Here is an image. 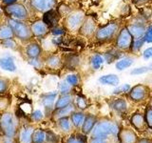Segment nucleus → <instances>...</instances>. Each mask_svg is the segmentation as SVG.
I'll list each match as a JSON object with an SVG mask.
<instances>
[{"label":"nucleus","mask_w":152,"mask_h":143,"mask_svg":"<svg viewBox=\"0 0 152 143\" xmlns=\"http://www.w3.org/2000/svg\"><path fill=\"white\" fill-rule=\"evenodd\" d=\"M117 139L119 143H136L139 137L132 129L122 128L118 132Z\"/></svg>","instance_id":"nucleus-9"},{"label":"nucleus","mask_w":152,"mask_h":143,"mask_svg":"<svg viewBox=\"0 0 152 143\" xmlns=\"http://www.w3.org/2000/svg\"><path fill=\"white\" fill-rule=\"evenodd\" d=\"M0 67L8 72H15L16 70V66L14 63L13 59L10 56H5L0 58Z\"/></svg>","instance_id":"nucleus-21"},{"label":"nucleus","mask_w":152,"mask_h":143,"mask_svg":"<svg viewBox=\"0 0 152 143\" xmlns=\"http://www.w3.org/2000/svg\"><path fill=\"white\" fill-rule=\"evenodd\" d=\"M9 26L12 29L14 35L18 37L21 40H28L32 36V32L30 27H28L26 24L19 22L15 19H9Z\"/></svg>","instance_id":"nucleus-5"},{"label":"nucleus","mask_w":152,"mask_h":143,"mask_svg":"<svg viewBox=\"0 0 152 143\" xmlns=\"http://www.w3.org/2000/svg\"><path fill=\"white\" fill-rule=\"evenodd\" d=\"M46 140V133L42 130L33 132L31 136V143H44Z\"/></svg>","instance_id":"nucleus-31"},{"label":"nucleus","mask_w":152,"mask_h":143,"mask_svg":"<svg viewBox=\"0 0 152 143\" xmlns=\"http://www.w3.org/2000/svg\"><path fill=\"white\" fill-rule=\"evenodd\" d=\"M103 56H104V62H107V64H111L114 61H117L120 58H122L123 52L118 50L117 48H114V49H110V50L107 51Z\"/></svg>","instance_id":"nucleus-17"},{"label":"nucleus","mask_w":152,"mask_h":143,"mask_svg":"<svg viewBox=\"0 0 152 143\" xmlns=\"http://www.w3.org/2000/svg\"><path fill=\"white\" fill-rule=\"evenodd\" d=\"M2 2L5 4V5H12V4H14L16 2V0H2Z\"/></svg>","instance_id":"nucleus-53"},{"label":"nucleus","mask_w":152,"mask_h":143,"mask_svg":"<svg viewBox=\"0 0 152 143\" xmlns=\"http://www.w3.org/2000/svg\"><path fill=\"white\" fill-rule=\"evenodd\" d=\"M134 61H135L134 58L131 56H123L122 58L116 61L115 68L119 72H122V71L131 67L133 64H134Z\"/></svg>","instance_id":"nucleus-20"},{"label":"nucleus","mask_w":152,"mask_h":143,"mask_svg":"<svg viewBox=\"0 0 152 143\" xmlns=\"http://www.w3.org/2000/svg\"><path fill=\"white\" fill-rule=\"evenodd\" d=\"M9 105V101L7 100V98H3V99H0V110L2 109H6Z\"/></svg>","instance_id":"nucleus-50"},{"label":"nucleus","mask_w":152,"mask_h":143,"mask_svg":"<svg viewBox=\"0 0 152 143\" xmlns=\"http://www.w3.org/2000/svg\"><path fill=\"white\" fill-rule=\"evenodd\" d=\"M59 17L60 14L58 12L54 11V10H50L45 13L44 16H43V22L48 26V28H54L59 21Z\"/></svg>","instance_id":"nucleus-15"},{"label":"nucleus","mask_w":152,"mask_h":143,"mask_svg":"<svg viewBox=\"0 0 152 143\" xmlns=\"http://www.w3.org/2000/svg\"><path fill=\"white\" fill-rule=\"evenodd\" d=\"M14 35L12 29L9 25H3L0 27V39L5 40L9 38H12Z\"/></svg>","instance_id":"nucleus-30"},{"label":"nucleus","mask_w":152,"mask_h":143,"mask_svg":"<svg viewBox=\"0 0 152 143\" xmlns=\"http://www.w3.org/2000/svg\"><path fill=\"white\" fill-rule=\"evenodd\" d=\"M109 107L117 114H125L127 112L128 103L126 100L124 98H115L109 102Z\"/></svg>","instance_id":"nucleus-14"},{"label":"nucleus","mask_w":152,"mask_h":143,"mask_svg":"<svg viewBox=\"0 0 152 143\" xmlns=\"http://www.w3.org/2000/svg\"><path fill=\"white\" fill-rule=\"evenodd\" d=\"M56 3V0H31L32 8L38 12H47L52 10Z\"/></svg>","instance_id":"nucleus-13"},{"label":"nucleus","mask_w":152,"mask_h":143,"mask_svg":"<svg viewBox=\"0 0 152 143\" xmlns=\"http://www.w3.org/2000/svg\"><path fill=\"white\" fill-rule=\"evenodd\" d=\"M74 109H75L74 105H73L72 103H71V104L69 105V106L56 110L55 116H56V117H58V118L65 117V116H69L70 114L74 112Z\"/></svg>","instance_id":"nucleus-29"},{"label":"nucleus","mask_w":152,"mask_h":143,"mask_svg":"<svg viewBox=\"0 0 152 143\" xmlns=\"http://www.w3.org/2000/svg\"><path fill=\"white\" fill-rule=\"evenodd\" d=\"M98 119L97 117L93 116V114H88L85 117V120L82 127H81V130H82V133L84 135H90V133L93 130V128L95 126V124L97 123Z\"/></svg>","instance_id":"nucleus-16"},{"label":"nucleus","mask_w":152,"mask_h":143,"mask_svg":"<svg viewBox=\"0 0 152 143\" xmlns=\"http://www.w3.org/2000/svg\"><path fill=\"white\" fill-rule=\"evenodd\" d=\"M120 23L116 21H112L107 23V25L101 27L95 32V38L96 40L102 43L110 42L115 40V38L120 31Z\"/></svg>","instance_id":"nucleus-2"},{"label":"nucleus","mask_w":152,"mask_h":143,"mask_svg":"<svg viewBox=\"0 0 152 143\" xmlns=\"http://www.w3.org/2000/svg\"><path fill=\"white\" fill-rule=\"evenodd\" d=\"M99 82L102 85L114 86V87H116V86L120 84V78L115 74H108L102 75L99 78Z\"/></svg>","instance_id":"nucleus-18"},{"label":"nucleus","mask_w":152,"mask_h":143,"mask_svg":"<svg viewBox=\"0 0 152 143\" xmlns=\"http://www.w3.org/2000/svg\"><path fill=\"white\" fill-rule=\"evenodd\" d=\"M150 72V69L148 66H142V67H138V68L133 69L130 72V74L132 75H140V74H144Z\"/></svg>","instance_id":"nucleus-38"},{"label":"nucleus","mask_w":152,"mask_h":143,"mask_svg":"<svg viewBox=\"0 0 152 143\" xmlns=\"http://www.w3.org/2000/svg\"><path fill=\"white\" fill-rule=\"evenodd\" d=\"M31 118L35 121H40L43 118V114L40 110H36V111L31 113Z\"/></svg>","instance_id":"nucleus-46"},{"label":"nucleus","mask_w":152,"mask_h":143,"mask_svg":"<svg viewBox=\"0 0 152 143\" xmlns=\"http://www.w3.org/2000/svg\"><path fill=\"white\" fill-rule=\"evenodd\" d=\"M58 125L60 129L65 133H68L70 131V121H69V116H65L58 118Z\"/></svg>","instance_id":"nucleus-33"},{"label":"nucleus","mask_w":152,"mask_h":143,"mask_svg":"<svg viewBox=\"0 0 152 143\" xmlns=\"http://www.w3.org/2000/svg\"><path fill=\"white\" fill-rule=\"evenodd\" d=\"M1 45H3V47L10 48V49H15L16 48V43L12 39V38H9V39L2 40Z\"/></svg>","instance_id":"nucleus-43"},{"label":"nucleus","mask_w":152,"mask_h":143,"mask_svg":"<svg viewBox=\"0 0 152 143\" xmlns=\"http://www.w3.org/2000/svg\"><path fill=\"white\" fill-rule=\"evenodd\" d=\"M145 43V42L144 40V38H139V39H133L129 51L131 52H133V54L139 52L142 50V46H144Z\"/></svg>","instance_id":"nucleus-34"},{"label":"nucleus","mask_w":152,"mask_h":143,"mask_svg":"<svg viewBox=\"0 0 152 143\" xmlns=\"http://www.w3.org/2000/svg\"><path fill=\"white\" fill-rule=\"evenodd\" d=\"M79 63H80L79 56L73 54L69 55L65 59V66L69 70H74L79 65Z\"/></svg>","instance_id":"nucleus-24"},{"label":"nucleus","mask_w":152,"mask_h":143,"mask_svg":"<svg viewBox=\"0 0 152 143\" xmlns=\"http://www.w3.org/2000/svg\"><path fill=\"white\" fill-rule=\"evenodd\" d=\"M8 89V82L5 79L0 78V94H4Z\"/></svg>","instance_id":"nucleus-48"},{"label":"nucleus","mask_w":152,"mask_h":143,"mask_svg":"<svg viewBox=\"0 0 152 143\" xmlns=\"http://www.w3.org/2000/svg\"><path fill=\"white\" fill-rule=\"evenodd\" d=\"M56 97H57L56 92L47 94L43 97L42 102H43V105H44V107L47 110H50V109H52V107L54 106V101H55Z\"/></svg>","instance_id":"nucleus-26"},{"label":"nucleus","mask_w":152,"mask_h":143,"mask_svg":"<svg viewBox=\"0 0 152 143\" xmlns=\"http://www.w3.org/2000/svg\"><path fill=\"white\" fill-rule=\"evenodd\" d=\"M66 82H68L70 86H76L79 83V76L77 74H69L66 77Z\"/></svg>","instance_id":"nucleus-41"},{"label":"nucleus","mask_w":152,"mask_h":143,"mask_svg":"<svg viewBox=\"0 0 152 143\" xmlns=\"http://www.w3.org/2000/svg\"><path fill=\"white\" fill-rule=\"evenodd\" d=\"M104 63V56L102 55L94 54L90 56L89 64H90V67H91L92 70H94V71L99 70L103 66Z\"/></svg>","instance_id":"nucleus-22"},{"label":"nucleus","mask_w":152,"mask_h":143,"mask_svg":"<svg viewBox=\"0 0 152 143\" xmlns=\"http://www.w3.org/2000/svg\"><path fill=\"white\" fill-rule=\"evenodd\" d=\"M85 114L83 112H73L72 114H70V119H71V123L76 128H79V127H82L84 120H85Z\"/></svg>","instance_id":"nucleus-25"},{"label":"nucleus","mask_w":152,"mask_h":143,"mask_svg":"<svg viewBox=\"0 0 152 143\" xmlns=\"http://www.w3.org/2000/svg\"><path fill=\"white\" fill-rule=\"evenodd\" d=\"M129 122L131 126L138 132H145L148 127L145 118V114L141 113H135L130 116Z\"/></svg>","instance_id":"nucleus-11"},{"label":"nucleus","mask_w":152,"mask_h":143,"mask_svg":"<svg viewBox=\"0 0 152 143\" xmlns=\"http://www.w3.org/2000/svg\"><path fill=\"white\" fill-rule=\"evenodd\" d=\"M130 89H131V86L129 84L118 85V86H116V88L113 90L112 94H126V93L129 92Z\"/></svg>","instance_id":"nucleus-35"},{"label":"nucleus","mask_w":152,"mask_h":143,"mask_svg":"<svg viewBox=\"0 0 152 143\" xmlns=\"http://www.w3.org/2000/svg\"><path fill=\"white\" fill-rule=\"evenodd\" d=\"M5 13L16 19H26L28 17V11L22 4H12L5 8Z\"/></svg>","instance_id":"nucleus-8"},{"label":"nucleus","mask_w":152,"mask_h":143,"mask_svg":"<svg viewBox=\"0 0 152 143\" xmlns=\"http://www.w3.org/2000/svg\"><path fill=\"white\" fill-rule=\"evenodd\" d=\"M71 87L72 86H70L68 82H61L60 85H59V92L61 94H69L70 91H71Z\"/></svg>","instance_id":"nucleus-40"},{"label":"nucleus","mask_w":152,"mask_h":143,"mask_svg":"<svg viewBox=\"0 0 152 143\" xmlns=\"http://www.w3.org/2000/svg\"><path fill=\"white\" fill-rule=\"evenodd\" d=\"M75 106L79 108L80 110H85L88 106L87 100H86L83 97H81V95H77L75 98Z\"/></svg>","instance_id":"nucleus-39"},{"label":"nucleus","mask_w":152,"mask_h":143,"mask_svg":"<svg viewBox=\"0 0 152 143\" xmlns=\"http://www.w3.org/2000/svg\"><path fill=\"white\" fill-rule=\"evenodd\" d=\"M0 129L3 133L8 137H12L15 135V123L11 114H3L0 118Z\"/></svg>","instance_id":"nucleus-6"},{"label":"nucleus","mask_w":152,"mask_h":143,"mask_svg":"<svg viewBox=\"0 0 152 143\" xmlns=\"http://www.w3.org/2000/svg\"><path fill=\"white\" fill-rule=\"evenodd\" d=\"M133 41V37L130 35L126 26L120 29L115 38V48L122 52L129 51Z\"/></svg>","instance_id":"nucleus-4"},{"label":"nucleus","mask_w":152,"mask_h":143,"mask_svg":"<svg viewBox=\"0 0 152 143\" xmlns=\"http://www.w3.org/2000/svg\"><path fill=\"white\" fill-rule=\"evenodd\" d=\"M72 102V97L70 94H62L61 97L57 99V101L54 105L55 110H58L61 108H64L69 106Z\"/></svg>","instance_id":"nucleus-23"},{"label":"nucleus","mask_w":152,"mask_h":143,"mask_svg":"<svg viewBox=\"0 0 152 143\" xmlns=\"http://www.w3.org/2000/svg\"><path fill=\"white\" fill-rule=\"evenodd\" d=\"M51 33L53 35H55V36L63 35L64 33H65V29L64 28H61V27H54V28H52Z\"/></svg>","instance_id":"nucleus-45"},{"label":"nucleus","mask_w":152,"mask_h":143,"mask_svg":"<svg viewBox=\"0 0 152 143\" xmlns=\"http://www.w3.org/2000/svg\"><path fill=\"white\" fill-rule=\"evenodd\" d=\"M145 118L147 124V127L149 129H152V107L147 105L145 110Z\"/></svg>","instance_id":"nucleus-36"},{"label":"nucleus","mask_w":152,"mask_h":143,"mask_svg":"<svg viewBox=\"0 0 152 143\" xmlns=\"http://www.w3.org/2000/svg\"><path fill=\"white\" fill-rule=\"evenodd\" d=\"M57 12H58L60 15H69L70 13V9L68 6H66V5H62V6H60V8L58 9Z\"/></svg>","instance_id":"nucleus-44"},{"label":"nucleus","mask_w":152,"mask_h":143,"mask_svg":"<svg viewBox=\"0 0 152 143\" xmlns=\"http://www.w3.org/2000/svg\"><path fill=\"white\" fill-rule=\"evenodd\" d=\"M148 67H149V69H150V71H152V61L149 63V65H148Z\"/></svg>","instance_id":"nucleus-55"},{"label":"nucleus","mask_w":152,"mask_h":143,"mask_svg":"<svg viewBox=\"0 0 152 143\" xmlns=\"http://www.w3.org/2000/svg\"><path fill=\"white\" fill-rule=\"evenodd\" d=\"M66 143H88L87 137L86 135H77V136H72L69 138V140Z\"/></svg>","instance_id":"nucleus-37"},{"label":"nucleus","mask_w":152,"mask_h":143,"mask_svg":"<svg viewBox=\"0 0 152 143\" xmlns=\"http://www.w3.org/2000/svg\"><path fill=\"white\" fill-rule=\"evenodd\" d=\"M150 89L145 84H137L131 87L128 92V97L135 103H141L149 98Z\"/></svg>","instance_id":"nucleus-3"},{"label":"nucleus","mask_w":152,"mask_h":143,"mask_svg":"<svg viewBox=\"0 0 152 143\" xmlns=\"http://www.w3.org/2000/svg\"><path fill=\"white\" fill-rule=\"evenodd\" d=\"M30 63H31V65H33V66L37 67L38 65H39V61L36 60V58H31V62H30Z\"/></svg>","instance_id":"nucleus-54"},{"label":"nucleus","mask_w":152,"mask_h":143,"mask_svg":"<svg viewBox=\"0 0 152 143\" xmlns=\"http://www.w3.org/2000/svg\"><path fill=\"white\" fill-rule=\"evenodd\" d=\"M119 130L120 128L116 122L108 118H102L95 124L93 130L90 133V137L109 140V138L117 137Z\"/></svg>","instance_id":"nucleus-1"},{"label":"nucleus","mask_w":152,"mask_h":143,"mask_svg":"<svg viewBox=\"0 0 152 143\" xmlns=\"http://www.w3.org/2000/svg\"><path fill=\"white\" fill-rule=\"evenodd\" d=\"M31 30L32 35L38 37H42L48 32V26L43 21H36L32 23V25L31 26Z\"/></svg>","instance_id":"nucleus-19"},{"label":"nucleus","mask_w":152,"mask_h":143,"mask_svg":"<svg viewBox=\"0 0 152 143\" xmlns=\"http://www.w3.org/2000/svg\"><path fill=\"white\" fill-rule=\"evenodd\" d=\"M88 143H109L107 139H103V138H92L90 137Z\"/></svg>","instance_id":"nucleus-49"},{"label":"nucleus","mask_w":152,"mask_h":143,"mask_svg":"<svg viewBox=\"0 0 152 143\" xmlns=\"http://www.w3.org/2000/svg\"><path fill=\"white\" fill-rule=\"evenodd\" d=\"M85 19V14L83 12L77 11L69 13L66 19V28L70 31H77L80 29L81 25Z\"/></svg>","instance_id":"nucleus-7"},{"label":"nucleus","mask_w":152,"mask_h":143,"mask_svg":"<svg viewBox=\"0 0 152 143\" xmlns=\"http://www.w3.org/2000/svg\"><path fill=\"white\" fill-rule=\"evenodd\" d=\"M142 57L145 60H149L152 58V47H148L142 52Z\"/></svg>","instance_id":"nucleus-47"},{"label":"nucleus","mask_w":152,"mask_h":143,"mask_svg":"<svg viewBox=\"0 0 152 143\" xmlns=\"http://www.w3.org/2000/svg\"><path fill=\"white\" fill-rule=\"evenodd\" d=\"M0 13H1V12H0Z\"/></svg>","instance_id":"nucleus-56"},{"label":"nucleus","mask_w":152,"mask_h":143,"mask_svg":"<svg viewBox=\"0 0 152 143\" xmlns=\"http://www.w3.org/2000/svg\"><path fill=\"white\" fill-rule=\"evenodd\" d=\"M97 31L96 23H95L94 19L92 17H85L84 21L79 29L80 35L86 37H90L93 35H95V32Z\"/></svg>","instance_id":"nucleus-10"},{"label":"nucleus","mask_w":152,"mask_h":143,"mask_svg":"<svg viewBox=\"0 0 152 143\" xmlns=\"http://www.w3.org/2000/svg\"><path fill=\"white\" fill-rule=\"evenodd\" d=\"M136 143H152V138L142 137V138H139Z\"/></svg>","instance_id":"nucleus-51"},{"label":"nucleus","mask_w":152,"mask_h":143,"mask_svg":"<svg viewBox=\"0 0 152 143\" xmlns=\"http://www.w3.org/2000/svg\"><path fill=\"white\" fill-rule=\"evenodd\" d=\"M27 55L30 58H37L41 54V48L37 43H31L27 48Z\"/></svg>","instance_id":"nucleus-27"},{"label":"nucleus","mask_w":152,"mask_h":143,"mask_svg":"<svg viewBox=\"0 0 152 143\" xmlns=\"http://www.w3.org/2000/svg\"><path fill=\"white\" fill-rule=\"evenodd\" d=\"M47 66L50 69H57L61 66V59L57 55H51L47 59Z\"/></svg>","instance_id":"nucleus-32"},{"label":"nucleus","mask_w":152,"mask_h":143,"mask_svg":"<svg viewBox=\"0 0 152 143\" xmlns=\"http://www.w3.org/2000/svg\"><path fill=\"white\" fill-rule=\"evenodd\" d=\"M144 40L145 43H152V25L146 27V30L144 35Z\"/></svg>","instance_id":"nucleus-42"},{"label":"nucleus","mask_w":152,"mask_h":143,"mask_svg":"<svg viewBox=\"0 0 152 143\" xmlns=\"http://www.w3.org/2000/svg\"><path fill=\"white\" fill-rule=\"evenodd\" d=\"M149 0H132V2L136 4V5H142L145 3H147Z\"/></svg>","instance_id":"nucleus-52"},{"label":"nucleus","mask_w":152,"mask_h":143,"mask_svg":"<svg viewBox=\"0 0 152 143\" xmlns=\"http://www.w3.org/2000/svg\"><path fill=\"white\" fill-rule=\"evenodd\" d=\"M33 132L34 131L31 127L24 128L20 133V143H31V136Z\"/></svg>","instance_id":"nucleus-28"},{"label":"nucleus","mask_w":152,"mask_h":143,"mask_svg":"<svg viewBox=\"0 0 152 143\" xmlns=\"http://www.w3.org/2000/svg\"><path fill=\"white\" fill-rule=\"evenodd\" d=\"M126 28L129 31L130 35H132L133 39H139V38H142L145 35V32L146 30V27L144 23H130L126 26Z\"/></svg>","instance_id":"nucleus-12"}]
</instances>
